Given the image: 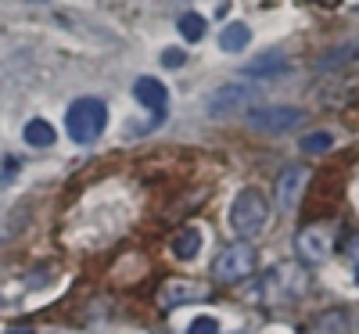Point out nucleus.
Listing matches in <instances>:
<instances>
[{"label": "nucleus", "mask_w": 359, "mask_h": 334, "mask_svg": "<svg viewBox=\"0 0 359 334\" xmlns=\"http://www.w3.org/2000/svg\"><path fill=\"white\" fill-rule=\"evenodd\" d=\"M108 126V108L97 98H79L65 112V130L76 144H94Z\"/></svg>", "instance_id": "1"}, {"label": "nucleus", "mask_w": 359, "mask_h": 334, "mask_svg": "<svg viewBox=\"0 0 359 334\" xmlns=\"http://www.w3.org/2000/svg\"><path fill=\"white\" fill-rule=\"evenodd\" d=\"M309 288V277H306V269L298 266V262H280L277 269H269L266 277L259 281V302H291L298 295H306Z\"/></svg>", "instance_id": "2"}, {"label": "nucleus", "mask_w": 359, "mask_h": 334, "mask_svg": "<svg viewBox=\"0 0 359 334\" xmlns=\"http://www.w3.org/2000/svg\"><path fill=\"white\" fill-rule=\"evenodd\" d=\"M269 220V198L259 191V187H245L241 194L233 198L230 205V227L233 234H241V237H252L266 227Z\"/></svg>", "instance_id": "3"}, {"label": "nucleus", "mask_w": 359, "mask_h": 334, "mask_svg": "<svg viewBox=\"0 0 359 334\" xmlns=\"http://www.w3.org/2000/svg\"><path fill=\"white\" fill-rule=\"evenodd\" d=\"M255 262H259V255H255V248L248 245V241H233V245H226V248L216 255L212 277H216L219 284H237V281L252 277Z\"/></svg>", "instance_id": "4"}, {"label": "nucleus", "mask_w": 359, "mask_h": 334, "mask_svg": "<svg viewBox=\"0 0 359 334\" xmlns=\"http://www.w3.org/2000/svg\"><path fill=\"white\" fill-rule=\"evenodd\" d=\"M302 119H306L302 108L266 105V108H252V112H248V130L266 133V137H280V133H291L294 126H302Z\"/></svg>", "instance_id": "5"}, {"label": "nucleus", "mask_w": 359, "mask_h": 334, "mask_svg": "<svg viewBox=\"0 0 359 334\" xmlns=\"http://www.w3.org/2000/svg\"><path fill=\"white\" fill-rule=\"evenodd\" d=\"M255 94H259V90L248 86V83H226V86H219V90L208 94L205 112L212 115V119H233V115L248 112V105H252Z\"/></svg>", "instance_id": "6"}, {"label": "nucleus", "mask_w": 359, "mask_h": 334, "mask_svg": "<svg viewBox=\"0 0 359 334\" xmlns=\"http://www.w3.org/2000/svg\"><path fill=\"white\" fill-rule=\"evenodd\" d=\"M294 248L302 255V262H327L334 252V230L327 223H313V227H302L294 237Z\"/></svg>", "instance_id": "7"}, {"label": "nucleus", "mask_w": 359, "mask_h": 334, "mask_svg": "<svg viewBox=\"0 0 359 334\" xmlns=\"http://www.w3.org/2000/svg\"><path fill=\"white\" fill-rule=\"evenodd\" d=\"M306 184H309V169H306V166H287V169L277 176V208H284V212L298 208Z\"/></svg>", "instance_id": "8"}, {"label": "nucleus", "mask_w": 359, "mask_h": 334, "mask_svg": "<svg viewBox=\"0 0 359 334\" xmlns=\"http://www.w3.org/2000/svg\"><path fill=\"white\" fill-rule=\"evenodd\" d=\"M355 65H359V40L338 44V47L323 51L316 58V72H345V69H355Z\"/></svg>", "instance_id": "9"}, {"label": "nucleus", "mask_w": 359, "mask_h": 334, "mask_svg": "<svg viewBox=\"0 0 359 334\" xmlns=\"http://www.w3.org/2000/svg\"><path fill=\"white\" fill-rule=\"evenodd\" d=\"M133 98L147 108V112H155V123L165 115V101H169V90L155 79V76H140L133 83Z\"/></svg>", "instance_id": "10"}, {"label": "nucleus", "mask_w": 359, "mask_h": 334, "mask_svg": "<svg viewBox=\"0 0 359 334\" xmlns=\"http://www.w3.org/2000/svg\"><path fill=\"white\" fill-rule=\"evenodd\" d=\"M194 298H201V288L191 284V281H169V284L162 288V295H158V302H162L165 309L184 306V302H194Z\"/></svg>", "instance_id": "11"}, {"label": "nucleus", "mask_w": 359, "mask_h": 334, "mask_svg": "<svg viewBox=\"0 0 359 334\" xmlns=\"http://www.w3.org/2000/svg\"><path fill=\"white\" fill-rule=\"evenodd\" d=\"M284 72H287V62L280 54H262V58H255L252 65H245L248 79H273V76H284Z\"/></svg>", "instance_id": "12"}, {"label": "nucleus", "mask_w": 359, "mask_h": 334, "mask_svg": "<svg viewBox=\"0 0 359 334\" xmlns=\"http://www.w3.org/2000/svg\"><path fill=\"white\" fill-rule=\"evenodd\" d=\"M309 334H352L348 313L345 309H331V313H320L309 327Z\"/></svg>", "instance_id": "13"}, {"label": "nucleus", "mask_w": 359, "mask_h": 334, "mask_svg": "<svg viewBox=\"0 0 359 334\" xmlns=\"http://www.w3.org/2000/svg\"><path fill=\"white\" fill-rule=\"evenodd\" d=\"M248 44H252V29H248L245 22H230L223 33H219V47H223L226 54H241Z\"/></svg>", "instance_id": "14"}, {"label": "nucleus", "mask_w": 359, "mask_h": 334, "mask_svg": "<svg viewBox=\"0 0 359 334\" xmlns=\"http://www.w3.org/2000/svg\"><path fill=\"white\" fill-rule=\"evenodd\" d=\"M22 137H25L29 147H50V144L57 140V130L47 123V119H29L25 130H22Z\"/></svg>", "instance_id": "15"}, {"label": "nucleus", "mask_w": 359, "mask_h": 334, "mask_svg": "<svg viewBox=\"0 0 359 334\" xmlns=\"http://www.w3.org/2000/svg\"><path fill=\"white\" fill-rule=\"evenodd\" d=\"M172 252H176V259H194L201 252V230H194V227L180 230L172 241Z\"/></svg>", "instance_id": "16"}, {"label": "nucleus", "mask_w": 359, "mask_h": 334, "mask_svg": "<svg viewBox=\"0 0 359 334\" xmlns=\"http://www.w3.org/2000/svg\"><path fill=\"white\" fill-rule=\"evenodd\" d=\"M205 29H208L205 15H194V11H187V15H180V36H184L187 44H198V40L205 36Z\"/></svg>", "instance_id": "17"}, {"label": "nucleus", "mask_w": 359, "mask_h": 334, "mask_svg": "<svg viewBox=\"0 0 359 334\" xmlns=\"http://www.w3.org/2000/svg\"><path fill=\"white\" fill-rule=\"evenodd\" d=\"M331 144H334L331 133H327V130H316V133H306L298 147H302L306 155H323V151H331Z\"/></svg>", "instance_id": "18"}, {"label": "nucleus", "mask_w": 359, "mask_h": 334, "mask_svg": "<svg viewBox=\"0 0 359 334\" xmlns=\"http://www.w3.org/2000/svg\"><path fill=\"white\" fill-rule=\"evenodd\" d=\"M187 334H219V320L216 316H198Z\"/></svg>", "instance_id": "19"}, {"label": "nucleus", "mask_w": 359, "mask_h": 334, "mask_svg": "<svg viewBox=\"0 0 359 334\" xmlns=\"http://www.w3.org/2000/svg\"><path fill=\"white\" fill-rule=\"evenodd\" d=\"M184 62H187V54L180 51V47H169V51H162V65H165V69H180Z\"/></svg>", "instance_id": "20"}, {"label": "nucleus", "mask_w": 359, "mask_h": 334, "mask_svg": "<svg viewBox=\"0 0 359 334\" xmlns=\"http://www.w3.org/2000/svg\"><path fill=\"white\" fill-rule=\"evenodd\" d=\"M345 252H348V259H352V262L359 266V234H355V237L348 241V248H345Z\"/></svg>", "instance_id": "21"}, {"label": "nucleus", "mask_w": 359, "mask_h": 334, "mask_svg": "<svg viewBox=\"0 0 359 334\" xmlns=\"http://www.w3.org/2000/svg\"><path fill=\"white\" fill-rule=\"evenodd\" d=\"M4 334H36V330H33V327H8Z\"/></svg>", "instance_id": "22"}, {"label": "nucleus", "mask_w": 359, "mask_h": 334, "mask_svg": "<svg viewBox=\"0 0 359 334\" xmlns=\"http://www.w3.org/2000/svg\"><path fill=\"white\" fill-rule=\"evenodd\" d=\"M355 281H359V266H355Z\"/></svg>", "instance_id": "23"}]
</instances>
